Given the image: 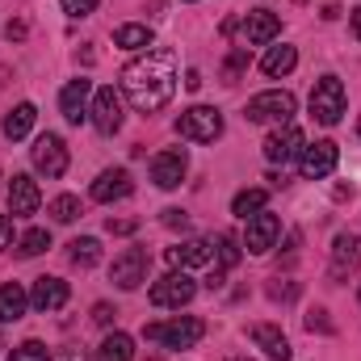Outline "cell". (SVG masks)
I'll return each instance as SVG.
<instances>
[{
  "mask_svg": "<svg viewBox=\"0 0 361 361\" xmlns=\"http://www.w3.org/2000/svg\"><path fill=\"white\" fill-rule=\"evenodd\" d=\"M122 92L139 114H160L177 92V59L173 51H147L122 68Z\"/></svg>",
  "mask_w": 361,
  "mask_h": 361,
  "instance_id": "obj_1",
  "label": "cell"
},
{
  "mask_svg": "<svg viewBox=\"0 0 361 361\" xmlns=\"http://www.w3.org/2000/svg\"><path fill=\"white\" fill-rule=\"evenodd\" d=\"M143 336H147V341H160V345H169V349H193V345L206 336V324H202L197 315H177V319H169V324H147Z\"/></svg>",
  "mask_w": 361,
  "mask_h": 361,
  "instance_id": "obj_2",
  "label": "cell"
},
{
  "mask_svg": "<svg viewBox=\"0 0 361 361\" xmlns=\"http://www.w3.org/2000/svg\"><path fill=\"white\" fill-rule=\"evenodd\" d=\"M345 114V85L341 76H319L315 89H311V118L319 126H336Z\"/></svg>",
  "mask_w": 361,
  "mask_h": 361,
  "instance_id": "obj_3",
  "label": "cell"
},
{
  "mask_svg": "<svg viewBox=\"0 0 361 361\" xmlns=\"http://www.w3.org/2000/svg\"><path fill=\"white\" fill-rule=\"evenodd\" d=\"M177 135L189 143H214L223 135V114L214 105H193L177 118Z\"/></svg>",
  "mask_w": 361,
  "mask_h": 361,
  "instance_id": "obj_4",
  "label": "cell"
},
{
  "mask_svg": "<svg viewBox=\"0 0 361 361\" xmlns=\"http://www.w3.org/2000/svg\"><path fill=\"white\" fill-rule=\"evenodd\" d=\"M294 109H298V101H294V92L286 89H269V92H257L252 101H248V109H244V118L248 122H290L294 118Z\"/></svg>",
  "mask_w": 361,
  "mask_h": 361,
  "instance_id": "obj_5",
  "label": "cell"
},
{
  "mask_svg": "<svg viewBox=\"0 0 361 361\" xmlns=\"http://www.w3.org/2000/svg\"><path fill=\"white\" fill-rule=\"evenodd\" d=\"M30 160H34V169L42 173L47 180H59L68 173V143L59 139V135H38L34 139V147H30Z\"/></svg>",
  "mask_w": 361,
  "mask_h": 361,
  "instance_id": "obj_6",
  "label": "cell"
},
{
  "mask_svg": "<svg viewBox=\"0 0 361 361\" xmlns=\"http://www.w3.org/2000/svg\"><path fill=\"white\" fill-rule=\"evenodd\" d=\"M193 294H197V281L185 269H173L160 281H152V302L156 307H185V302H193Z\"/></svg>",
  "mask_w": 361,
  "mask_h": 361,
  "instance_id": "obj_7",
  "label": "cell"
},
{
  "mask_svg": "<svg viewBox=\"0 0 361 361\" xmlns=\"http://www.w3.org/2000/svg\"><path fill=\"white\" fill-rule=\"evenodd\" d=\"M147 265H152L147 248H126L122 257H114L109 277H114V286H118V290H135V286H143V281H147Z\"/></svg>",
  "mask_w": 361,
  "mask_h": 361,
  "instance_id": "obj_8",
  "label": "cell"
},
{
  "mask_svg": "<svg viewBox=\"0 0 361 361\" xmlns=\"http://www.w3.org/2000/svg\"><path fill=\"white\" fill-rule=\"evenodd\" d=\"M336 160H341V147H336L332 139H319V143L302 147V156H298V173H302L307 180H324V177H332Z\"/></svg>",
  "mask_w": 361,
  "mask_h": 361,
  "instance_id": "obj_9",
  "label": "cell"
},
{
  "mask_svg": "<svg viewBox=\"0 0 361 361\" xmlns=\"http://www.w3.org/2000/svg\"><path fill=\"white\" fill-rule=\"evenodd\" d=\"M92 126L101 130V135H118L122 130V97L114 89H97L92 92V109H89Z\"/></svg>",
  "mask_w": 361,
  "mask_h": 361,
  "instance_id": "obj_10",
  "label": "cell"
},
{
  "mask_svg": "<svg viewBox=\"0 0 361 361\" xmlns=\"http://www.w3.org/2000/svg\"><path fill=\"white\" fill-rule=\"evenodd\" d=\"M302 147H307L302 130L286 122L281 130H273L269 139H265V160H269V164H290V160H298V156H302Z\"/></svg>",
  "mask_w": 361,
  "mask_h": 361,
  "instance_id": "obj_11",
  "label": "cell"
},
{
  "mask_svg": "<svg viewBox=\"0 0 361 361\" xmlns=\"http://www.w3.org/2000/svg\"><path fill=\"white\" fill-rule=\"evenodd\" d=\"M277 235H281V219L277 214H252L248 219V231H244V248L252 252V257H265L273 244H277Z\"/></svg>",
  "mask_w": 361,
  "mask_h": 361,
  "instance_id": "obj_12",
  "label": "cell"
},
{
  "mask_svg": "<svg viewBox=\"0 0 361 361\" xmlns=\"http://www.w3.org/2000/svg\"><path fill=\"white\" fill-rule=\"evenodd\" d=\"M189 173V156L180 152V147H169V152H160L156 160H152V180L160 185V189H177L180 180Z\"/></svg>",
  "mask_w": 361,
  "mask_h": 361,
  "instance_id": "obj_13",
  "label": "cell"
},
{
  "mask_svg": "<svg viewBox=\"0 0 361 361\" xmlns=\"http://www.w3.org/2000/svg\"><path fill=\"white\" fill-rule=\"evenodd\" d=\"M130 189H135V180L126 169H105L101 177L92 180V202H101V206H109V202H122V197H130Z\"/></svg>",
  "mask_w": 361,
  "mask_h": 361,
  "instance_id": "obj_14",
  "label": "cell"
},
{
  "mask_svg": "<svg viewBox=\"0 0 361 361\" xmlns=\"http://www.w3.org/2000/svg\"><path fill=\"white\" fill-rule=\"evenodd\" d=\"M89 97H92V80H68L63 92H59V109H63V118L72 122V126H80L85 118H89Z\"/></svg>",
  "mask_w": 361,
  "mask_h": 361,
  "instance_id": "obj_15",
  "label": "cell"
},
{
  "mask_svg": "<svg viewBox=\"0 0 361 361\" xmlns=\"http://www.w3.org/2000/svg\"><path fill=\"white\" fill-rule=\"evenodd\" d=\"M38 202H42L38 180L25 177V173H13V180H8V210H13V219L34 214V210H38Z\"/></svg>",
  "mask_w": 361,
  "mask_h": 361,
  "instance_id": "obj_16",
  "label": "cell"
},
{
  "mask_svg": "<svg viewBox=\"0 0 361 361\" xmlns=\"http://www.w3.org/2000/svg\"><path fill=\"white\" fill-rule=\"evenodd\" d=\"M281 34V17L269 13V8H257L244 17V47H265Z\"/></svg>",
  "mask_w": 361,
  "mask_h": 361,
  "instance_id": "obj_17",
  "label": "cell"
},
{
  "mask_svg": "<svg viewBox=\"0 0 361 361\" xmlns=\"http://www.w3.org/2000/svg\"><path fill=\"white\" fill-rule=\"evenodd\" d=\"M68 294H72V290H68V281H63V277H38V281H34V290H30V302H34L38 311H47V315H51V311H59V307L68 302Z\"/></svg>",
  "mask_w": 361,
  "mask_h": 361,
  "instance_id": "obj_18",
  "label": "cell"
},
{
  "mask_svg": "<svg viewBox=\"0 0 361 361\" xmlns=\"http://www.w3.org/2000/svg\"><path fill=\"white\" fill-rule=\"evenodd\" d=\"M214 244L210 240H185V244H177V248H169V265L173 269H193V265H210V252Z\"/></svg>",
  "mask_w": 361,
  "mask_h": 361,
  "instance_id": "obj_19",
  "label": "cell"
},
{
  "mask_svg": "<svg viewBox=\"0 0 361 361\" xmlns=\"http://www.w3.org/2000/svg\"><path fill=\"white\" fill-rule=\"evenodd\" d=\"M361 265V235H336L332 244V277H345Z\"/></svg>",
  "mask_w": 361,
  "mask_h": 361,
  "instance_id": "obj_20",
  "label": "cell"
},
{
  "mask_svg": "<svg viewBox=\"0 0 361 361\" xmlns=\"http://www.w3.org/2000/svg\"><path fill=\"white\" fill-rule=\"evenodd\" d=\"M252 341L265 349V357H269V361H290V357H294L290 341H286V336H281V328H273V324H257V328H252Z\"/></svg>",
  "mask_w": 361,
  "mask_h": 361,
  "instance_id": "obj_21",
  "label": "cell"
},
{
  "mask_svg": "<svg viewBox=\"0 0 361 361\" xmlns=\"http://www.w3.org/2000/svg\"><path fill=\"white\" fill-rule=\"evenodd\" d=\"M34 122H38V109L30 105V101H21L13 114H4V122H0V130H4V139H25L30 130H34Z\"/></svg>",
  "mask_w": 361,
  "mask_h": 361,
  "instance_id": "obj_22",
  "label": "cell"
},
{
  "mask_svg": "<svg viewBox=\"0 0 361 361\" xmlns=\"http://www.w3.org/2000/svg\"><path fill=\"white\" fill-rule=\"evenodd\" d=\"M30 307V294L17 286V281H4L0 286V324H17Z\"/></svg>",
  "mask_w": 361,
  "mask_h": 361,
  "instance_id": "obj_23",
  "label": "cell"
},
{
  "mask_svg": "<svg viewBox=\"0 0 361 361\" xmlns=\"http://www.w3.org/2000/svg\"><path fill=\"white\" fill-rule=\"evenodd\" d=\"M97 361H135V341L126 332H109L97 349Z\"/></svg>",
  "mask_w": 361,
  "mask_h": 361,
  "instance_id": "obj_24",
  "label": "cell"
},
{
  "mask_svg": "<svg viewBox=\"0 0 361 361\" xmlns=\"http://www.w3.org/2000/svg\"><path fill=\"white\" fill-rule=\"evenodd\" d=\"M294 63H298V51L294 47H269V55L261 59V68H265V76H290L294 72Z\"/></svg>",
  "mask_w": 361,
  "mask_h": 361,
  "instance_id": "obj_25",
  "label": "cell"
},
{
  "mask_svg": "<svg viewBox=\"0 0 361 361\" xmlns=\"http://www.w3.org/2000/svg\"><path fill=\"white\" fill-rule=\"evenodd\" d=\"M114 42H118L122 51H147V47H152V30L130 21V25H118V30H114Z\"/></svg>",
  "mask_w": 361,
  "mask_h": 361,
  "instance_id": "obj_26",
  "label": "cell"
},
{
  "mask_svg": "<svg viewBox=\"0 0 361 361\" xmlns=\"http://www.w3.org/2000/svg\"><path fill=\"white\" fill-rule=\"evenodd\" d=\"M265 202H269V193H265V189H240V193L231 197V214H240V219L261 214V210H265Z\"/></svg>",
  "mask_w": 361,
  "mask_h": 361,
  "instance_id": "obj_27",
  "label": "cell"
},
{
  "mask_svg": "<svg viewBox=\"0 0 361 361\" xmlns=\"http://www.w3.org/2000/svg\"><path fill=\"white\" fill-rule=\"evenodd\" d=\"M68 257H72V265L92 269V265L101 261V244H97L92 235H80V240H72V244H68Z\"/></svg>",
  "mask_w": 361,
  "mask_h": 361,
  "instance_id": "obj_28",
  "label": "cell"
},
{
  "mask_svg": "<svg viewBox=\"0 0 361 361\" xmlns=\"http://www.w3.org/2000/svg\"><path fill=\"white\" fill-rule=\"evenodd\" d=\"M240 257H244V240L235 235V231H223L219 235V269H235L240 265Z\"/></svg>",
  "mask_w": 361,
  "mask_h": 361,
  "instance_id": "obj_29",
  "label": "cell"
},
{
  "mask_svg": "<svg viewBox=\"0 0 361 361\" xmlns=\"http://www.w3.org/2000/svg\"><path fill=\"white\" fill-rule=\"evenodd\" d=\"M47 210H51V219H55V223H76V219H80V197H72V193H59V197H55Z\"/></svg>",
  "mask_w": 361,
  "mask_h": 361,
  "instance_id": "obj_30",
  "label": "cell"
},
{
  "mask_svg": "<svg viewBox=\"0 0 361 361\" xmlns=\"http://www.w3.org/2000/svg\"><path fill=\"white\" fill-rule=\"evenodd\" d=\"M51 248V231H42V227H30L21 240H17V252L21 257H38V252H47Z\"/></svg>",
  "mask_w": 361,
  "mask_h": 361,
  "instance_id": "obj_31",
  "label": "cell"
},
{
  "mask_svg": "<svg viewBox=\"0 0 361 361\" xmlns=\"http://www.w3.org/2000/svg\"><path fill=\"white\" fill-rule=\"evenodd\" d=\"M244 68H248V47H235V51H231V59H227V68H223V80H227V85H235Z\"/></svg>",
  "mask_w": 361,
  "mask_h": 361,
  "instance_id": "obj_32",
  "label": "cell"
},
{
  "mask_svg": "<svg viewBox=\"0 0 361 361\" xmlns=\"http://www.w3.org/2000/svg\"><path fill=\"white\" fill-rule=\"evenodd\" d=\"M8 361H51V357H47V345H42V341H25V345L13 349Z\"/></svg>",
  "mask_w": 361,
  "mask_h": 361,
  "instance_id": "obj_33",
  "label": "cell"
},
{
  "mask_svg": "<svg viewBox=\"0 0 361 361\" xmlns=\"http://www.w3.org/2000/svg\"><path fill=\"white\" fill-rule=\"evenodd\" d=\"M59 4H63L68 17H89L92 8H97V0H59Z\"/></svg>",
  "mask_w": 361,
  "mask_h": 361,
  "instance_id": "obj_34",
  "label": "cell"
},
{
  "mask_svg": "<svg viewBox=\"0 0 361 361\" xmlns=\"http://www.w3.org/2000/svg\"><path fill=\"white\" fill-rule=\"evenodd\" d=\"M114 315H118V311H114L109 302H97V307H92V319H97L101 328H109V324H114Z\"/></svg>",
  "mask_w": 361,
  "mask_h": 361,
  "instance_id": "obj_35",
  "label": "cell"
},
{
  "mask_svg": "<svg viewBox=\"0 0 361 361\" xmlns=\"http://www.w3.org/2000/svg\"><path fill=\"white\" fill-rule=\"evenodd\" d=\"M164 227H173V231H185V227H189V214H185V210H164Z\"/></svg>",
  "mask_w": 361,
  "mask_h": 361,
  "instance_id": "obj_36",
  "label": "cell"
},
{
  "mask_svg": "<svg viewBox=\"0 0 361 361\" xmlns=\"http://www.w3.org/2000/svg\"><path fill=\"white\" fill-rule=\"evenodd\" d=\"M25 34H30V25H25V21H8V25H4V38H8V42H21Z\"/></svg>",
  "mask_w": 361,
  "mask_h": 361,
  "instance_id": "obj_37",
  "label": "cell"
},
{
  "mask_svg": "<svg viewBox=\"0 0 361 361\" xmlns=\"http://www.w3.org/2000/svg\"><path fill=\"white\" fill-rule=\"evenodd\" d=\"M135 227H139L135 219H109V231H114V235H130Z\"/></svg>",
  "mask_w": 361,
  "mask_h": 361,
  "instance_id": "obj_38",
  "label": "cell"
},
{
  "mask_svg": "<svg viewBox=\"0 0 361 361\" xmlns=\"http://www.w3.org/2000/svg\"><path fill=\"white\" fill-rule=\"evenodd\" d=\"M8 244H13V219H8V214H0V252H4Z\"/></svg>",
  "mask_w": 361,
  "mask_h": 361,
  "instance_id": "obj_39",
  "label": "cell"
},
{
  "mask_svg": "<svg viewBox=\"0 0 361 361\" xmlns=\"http://www.w3.org/2000/svg\"><path fill=\"white\" fill-rule=\"evenodd\" d=\"M307 328H311V332H315V328H319V332H332V324L324 319V311H311V315H307Z\"/></svg>",
  "mask_w": 361,
  "mask_h": 361,
  "instance_id": "obj_40",
  "label": "cell"
},
{
  "mask_svg": "<svg viewBox=\"0 0 361 361\" xmlns=\"http://www.w3.org/2000/svg\"><path fill=\"white\" fill-rule=\"evenodd\" d=\"M185 89H189V92L202 89V72H197V68H189V72H185Z\"/></svg>",
  "mask_w": 361,
  "mask_h": 361,
  "instance_id": "obj_41",
  "label": "cell"
},
{
  "mask_svg": "<svg viewBox=\"0 0 361 361\" xmlns=\"http://www.w3.org/2000/svg\"><path fill=\"white\" fill-rule=\"evenodd\" d=\"M51 361H85V353H80V349H59Z\"/></svg>",
  "mask_w": 361,
  "mask_h": 361,
  "instance_id": "obj_42",
  "label": "cell"
},
{
  "mask_svg": "<svg viewBox=\"0 0 361 361\" xmlns=\"http://www.w3.org/2000/svg\"><path fill=\"white\" fill-rule=\"evenodd\" d=\"M353 34H357V38H361V4H357V8H353Z\"/></svg>",
  "mask_w": 361,
  "mask_h": 361,
  "instance_id": "obj_43",
  "label": "cell"
},
{
  "mask_svg": "<svg viewBox=\"0 0 361 361\" xmlns=\"http://www.w3.org/2000/svg\"><path fill=\"white\" fill-rule=\"evenodd\" d=\"M4 76H8V72H4V68H0V85H4Z\"/></svg>",
  "mask_w": 361,
  "mask_h": 361,
  "instance_id": "obj_44",
  "label": "cell"
},
{
  "mask_svg": "<svg viewBox=\"0 0 361 361\" xmlns=\"http://www.w3.org/2000/svg\"><path fill=\"white\" fill-rule=\"evenodd\" d=\"M231 361H248V357H231Z\"/></svg>",
  "mask_w": 361,
  "mask_h": 361,
  "instance_id": "obj_45",
  "label": "cell"
},
{
  "mask_svg": "<svg viewBox=\"0 0 361 361\" xmlns=\"http://www.w3.org/2000/svg\"><path fill=\"white\" fill-rule=\"evenodd\" d=\"M357 135H361V118H357Z\"/></svg>",
  "mask_w": 361,
  "mask_h": 361,
  "instance_id": "obj_46",
  "label": "cell"
},
{
  "mask_svg": "<svg viewBox=\"0 0 361 361\" xmlns=\"http://www.w3.org/2000/svg\"><path fill=\"white\" fill-rule=\"evenodd\" d=\"M185 4H193V0H185Z\"/></svg>",
  "mask_w": 361,
  "mask_h": 361,
  "instance_id": "obj_47",
  "label": "cell"
},
{
  "mask_svg": "<svg viewBox=\"0 0 361 361\" xmlns=\"http://www.w3.org/2000/svg\"><path fill=\"white\" fill-rule=\"evenodd\" d=\"M0 180H4V177H0Z\"/></svg>",
  "mask_w": 361,
  "mask_h": 361,
  "instance_id": "obj_48",
  "label": "cell"
}]
</instances>
